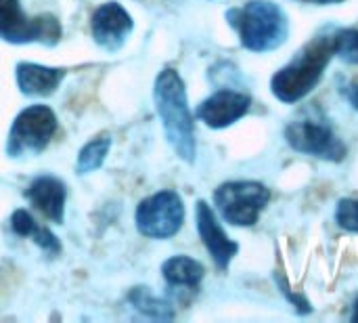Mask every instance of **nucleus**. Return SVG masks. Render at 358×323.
<instances>
[{
  "mask_svg": "<svg viewBox=\"0 0 358 323\" xmlns=\"http://www.w3.org/2000/svg\"><path fill=\"white\" fill-rule=\"evenodd\" d=\"M296 2H304V4H319V6H325V4H340L344 0H296Z\"/></svg>",
  "mask_w": 358,
  "mask_h": 323,
  "instance_id": "obj_21",
  "label": "nucleus"
},
{
  "mask_svg": "<svg viewBox=\"0 0 358 323\" xmlns=\"http://www.w3.org/2000/svg\"><path fill=\"white\" fill-rule=\"evenodd\" d=\"M195 219H197V231L199 238L203 242V246L208 248L214 265L222 271L229 269L231 261L237 256L239 252V244L233 242L224 229L220 227L214 210L206 204V202H197V210H195Z\"/></svg>",
  "mask_w": 358,
  "mask_h": 323,
  "instance_id": "obj_10",
  "label": "nucleus"
},
{
  "mask_svg": "<svg viewBox=\"0 0 358 323\" xmlns=\"http://www.w3.org/2000/svg\"><path fill=\"white\" fill-rule=\"evenodd\" d=\"M164 280L174 288H197L203 280V265L191 256H172L162 265Z\"/></svg>",
  "mask_w": 358,
  "mask_h": 323,
  "instance_id": "obj_14",
  "label": "nucleus"
},
{
  "mask_svg": "<svg viewBox=\"0 0 358 323\" xmlns=\"http://www.w3.org/2000/svg\"><path fill=\"white\" fill-rule=\"evenodd\" d=\"M57 130V116L48 105H31L25 107L13 122L8 141H6V153L10 158L27 156V153H40Z\"/></svg>",
  "mask_w": 358,
  "mask_h": 323,
  "instance_id": "obj_5",
  "label": "nucleus"
},
{
  "mask_svg": "<svg viewBox=\"0 0 358 323\" xmlns=\"http://www.w3.org/2000/svg\"><path fill=\"white\" fill-rule=\"evenodd\" d=\"M252 107V99L239 90H216L197 107V118L210 128H227L241 120Z\"/></svg>",
  "mask_w": 358,
  "mask_h": 323,
  "instance_id": "obj_9",
  "label": "nucleus"
},
{
  "mask_svg": "<svg viewBox=\"0 0 358 323\" xmlns=\"http://www.w3.org/2000/svg\"><path fill=\"white\" fill-rule=\"evenodd\" d=\"M10 227L17 235H23V238H31L44 252L48 254H57L61 250L59 246V240L46 229V227H40L31 214L27 210H15L13 217H10Z\"/></svg>",
  "mask_w": 358,
  "mask_h": 323,
  "instance_id": "obj_15",
  "label": "nucleus"
},
{
  "mask_svg": "<svg viewBox=\"0 0 358 323\" xmlns=\"http://www.w3.org/2000/svg\"><path fill=\"white\" fill-rule=\"evenodd\" d=\"M336 221L342 229L350 231V233H358V198L352 200H340L338 208H336Z\"/></svg>",
  "mask_w": 358,
  "mask_h": 323,
  "instance_id": "obj_19",
  "label": "nucleus"
},
{
  "mask_svg": "<svg viewBox=\"0 0 358 323\" xmlns=\"http://www.w3.org/2000/svg\"><path fill=\"white\" fill-rule=\"evenodd\" d=\"M334 55H338L346 63L358 65V29L334 32Z\"/></svg>",
  "mask_w": 358,
  "mask_h": 323,
  "instance_id": "obj_18",
  "label": "nucleus"
},
{
  "mask_svg": "<svg viewBox=\"0 0 358 323\" xmlns=\"http://www.w3.org/2000/svg\"><path fill=\"white\" fill-rule=\"evenodd\" d=\"M346 95H348V101L352 103V107H355V109L358 111V84H352V86H348Z\"/></svg>",
  "mask_w": 358,
  "mask_h": 323,
  "instance_id": "obj_20",
  "label": "nucleus"
},
{
  "mask_svg": "<svg viewBox=\"0 0 358 323\" xmlns=\"http://www.w3.org/2000/svg\"><path fill=\"white\" fill-rule=\"evenodd\" d=\"M65 78V69L44 67L36 63L17 65V86L27 97H46L59 88Z\"/></svg>",
  "mask_w": 358,
  "mask_h": 323,
  "instance_id": "obj_13",
  "label": "nucleus"
},
{
  "mask_svg": "<svg viewBox=\"0 0 358 323\" xmlns=\"http://www.w3.org/2000/svg\"><path fill=\"white\" fill-rule=\"evenodd\" d=\"M185 223V206L176 191L164 189L143 200L136 208V227L145 238L168 240L180 231Z\"/></svg>",
  "mask_w": 358,
  "mask_h": 323,
  "instance_id": "obj_7",
  "label": "nucleus"
},
{
  "mask_svg": "<svg viewBox=\"0 0 358 323\" xmlns=\"http://www.w3.org/2000/svg\"><path fill=\"white\" fill-rule=\"evenodd\" d=\"M334 57V34L315 36L271 80L273 95L283 103H298L315 90Z\"/></svg>",
  "mask_w": 358,
  "mask_h": 323,
  "instance_id": "obj_1",
  "label": "nucleus"
},
{
  "mask_svg": "<svg viewBox=\"0 0 358 323\" xmlns=\"http://www.w3.org/2000/svg\"><path fill=\"white\" fill-rule=\"evenodd\" d=\"M134 29V21L120 2H105L92 13V36L107 50H117Z\"/></svg>",
  "mask_w": 358,
  "mask_h": 323,
  "instance_id": "obj_11",
  "label": "nucleus"
},
{
  "mask_svg": "<svg viewBox=\"0 0 358 323\" xmlns=\"http://www.w3.org/2000/svg\"><path fill=\"white\" fill-rule=\"evenodd\" d=\"M268 200H271L268 187L256 181H231V183H222L214 191V204L220 217L233 227L256 225Z\"/></svg>",
  "mask_w": 358,
  "mask_h": 323,
  "instance_id": "obj_4",
  "label": "nucleus"
},
{
  "mask_svg": "<svg viewBox=\"0 0 358 323\" xmlns=\"http://www.w3.org/2000/svg\"><path fill=\"white\" fill-rule=\"evenodd\" d=\"M227 19L237 29L243 48L252 53L277 50L289 36L287 15L273 0H250L239 8H231Z\"/></svg>",
  "mask_w": 358,
  "mask_h": 323,
  "instance_id": "obj_3",
  "label": "nucleus"
},
{
  "mask_svg": "<svg viewBox=\"0 0 358 323\" xmlns=\"http://www.w3.org/2000/svg\"><path fill=\"white\" fill-rule=\"evenodd\" d=\"M111 147V139L107 135L103 137H94L92 141H88L78 156V172H92L96 168H101V164L105 162L107 153Z\"/></svg>",
  "mask_w": 358,
  "mask_h": 323,
  "instance_id": "obj_16",
  "label": "nucleus"
},
{
  "mask_svg": "<svg viewBox=\"0 0 358 323\" xmlns=\"http://www.w3.org/2000/svg\"><path fill=\"white\" fill-rule=\"evenodd\" d=\"M61 36V25L50 15L27 17L19 0H0V38L13 44H55Z\"/></svg>",
  "mask_w": 358,
  "mask_h": 323,
  "instance_id": "obj_6",
  "label": "nucleus"
},
{
  "mask_svg": "<svg viewBox=\"0 0 358 323\" xmlns=\"http://www.w3.org/2000/svg\"><path fill=\"white\" fill-rule=\"evenodd\" d=\"M352 322L358 323V298H357V303H355V307H352V317H350Z\"/></svg>",
  "mask_w": 358,
  "mask_h": 323,
  "instance_id": "obj_22",
  "label": "nucleus"
},
{
  "mask_svg": "<svg viewBox=\"0 0 358 323\" xmlns=\"http://www.w3.org/2000/svg\"><path fill=\"white\" fill-rule=\"evenodd\" d=\"M285 141L292 149L327 160V162H342L346 158V145L342 139L325 124L313 120H298L285 128Z\"/></svg>",
  "mask_w": 358,
  "mask_h": 323,
  "instance_id": "obj_8",
  "label": "nucleus"
},
{
  "mask_svg": "<svg viewBox=\"0 0 358 323\" xmlns=\"http://www.w3.org/2000/svg\"><path fill=\"white\" fill-rule=\"evenodd\" d=\"M130 303L145 315L153 317V319H170L172 317V309L168 303L159 301L157 296H153L147 288H134L130 292Z\"/></svg>",
  "mask_w": 358,
  "mask_h": 323,
  "instance_id": "obj_17",
  "label": "nucleus"
},
{
  "mask_svg": "<svg viewBox=\"0 0 358 323\" xmlns=\"http://www.w3.org/2000/svg\"><path fill=\"white\" fill-rule=\"evenodd\" d=\"M25 198L29 204L42 212L48 221L52 223H63V212H65V198L67 189L65 185L55 179V177H38L27 189Z\"/></svg>",
  "mask_w": 358,
  "mask_h": 323,
  "instance_id": "obj_12",
  "label": "nucleus"
},
{
  "mask_svg": "<svg viewBox=\"0 0 358 323\" xmlns=\"http://www.w3.org/2000/svg\"><path fill=\"white\" fill-rule=\"evenodd\" d=\"M155 107L164 124V135L176 156L185 162L195 160V126L189 111L187 88L176 69H164L153 88Z\"/></svg>",
  "mask_w": 358,
  "mask_h": 323,
  "instance_id": "obj_2",
  "label": "nucleus"
}]
</instances>
